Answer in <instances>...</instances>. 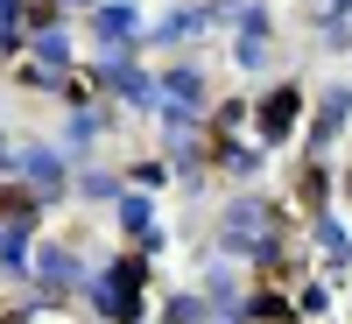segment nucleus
<instances>
[{"mask_svg":"<svg viewBox=\"0 0 352 324\" xmlns=\"http://www.w3.org/2000/svg\"><path fill=\"white\" fill-rule=\"evenodd\" d=\"M296 106H303V92H289V85L268 92V106H261V134H289V127H296Z\"/></svg>","mask_w":352,"mask_h":324,"instance_id":"nucleus-1","label":"nucleus"},{"mask_svg":"<svg viewBox=\"0 0 352 324\" xmlns=\"http://www.w3.org/2000/svg\"><path fill=\"white\" fill-rule=\"evenodd\" d=\"M134 296H141V261H120V310L134 317Z\"/></svg>","mask_w":352,"mask_h":324,"instance_id":"nucleus-2","label":"nucleus"},{"mask_svg":"<svg viewBox=\"0 0 352 324\" xmlns=\"http://www.w3.org/2000/svg\"><path fill=\"white\" fill-rule=\"evenodd\" d=\"M0 212H8V219H28V212H36V197L14 191V184H0Z\"/></svg>","mask_w":352,"mask_h":324,"instance_id":"nucleus-3","label":"nucleus"},{"mask_svg":"<svg viewBox=\"0 0 352 324\" xmlns=\"http://www.w3.org/2000/svg\"><path fill=\"white\" fill-rule=\"evenodd\" d=\"M0 324H21V317H8V310H0Z\"/></svg>","mask_w":352,"mask_h":324,"instance_id":"nucleus-4","label":"nucleus"}]
</instances>
